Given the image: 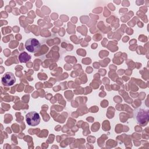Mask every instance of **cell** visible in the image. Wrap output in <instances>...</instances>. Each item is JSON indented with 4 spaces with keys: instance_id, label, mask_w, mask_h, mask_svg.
I'll list each match as a JSON object with an SVG mask.
<instances>
[{
    "instance_id": "cell-3",
    "label": "cell",
    "mask_w": 149,
    "mask_h": 149,
    "mask_svg": "<svg viewBox=\"0 0 149 149\" xmlns=\"http://www.w3.org/2000/svg\"><path fill=\"white\" fill-rule=\"evenodd\" d=\"M40 116L39 113L35 111H31L27 113L26 115V120L27 123L30 126H36L40 122Z\"/></svg>"
},
{
    "instance_id": "cell-1",
    "label": "cell",
    "mask_w": 149,
    "mask_h": 149,
    "mask_svg": "<svg viewBox=\"0 0 149 149\" xmlns=\"http://www.w3.org/2000/svg\"><path fill=\"white\" fill-rule=\"evenodd\" d=\"M135 118L137 123L141 126L147 125L148 121V110L143 108L138 109L135 112Z\"/></svg>"
},
{
    "instance_id": "cell-4",
    "label": "cell",
    "mask_w": 149,
    "mask_h": 149,
    "mask_svg": "<svg viewBox=\"0 0 149 149\" xmlns=\"http://www.w3.org/2000/svg\"><path fill=\"white\" fill-rule=\"evenodd\" d=\"M16 81V78L12 72H6L1 78L2 84L5 86H11Z\"/></svg>"
},
{
    "instance_id": "cell-2",
    "label": "cell",
    "mask_w": 149,
    "mask_h": 149,
    "mask_svg": "<svg viewBox=\"0 0 149 149\" xmlns=\"http://www.w3.org/2000/svg\"><path fill=\"white\" fill-rule=\"evenodd\" d=\"M25 48L30 52L36 53L41 49V43L36 38H30L25 42Z\"/></svg>"
},
{
    "instance_id": "cell-5",
    "label": "cell",
    "mask_w": 149,
    "mask_h": 149,
    "mask_svg": "<svg viewBox=\"0 0 149 149\" xmlns=\"http://www.w3.org/2000/svg\"><path fill=\"white\" fill-rule=\"evenodd\" d=\"M19 60L21 63H26L31 59V55L26 52H23L19 55Z\"/></svg>"
}]
</instances>
